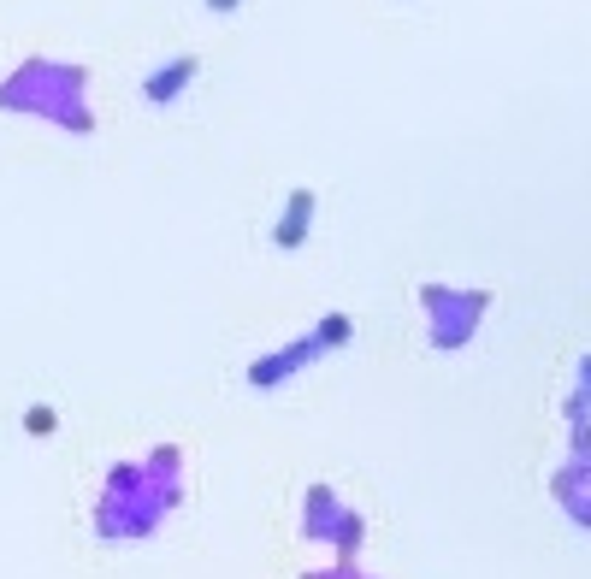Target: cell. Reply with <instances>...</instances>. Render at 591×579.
Returning a JSON list of instances; mask_svg holds the SVG:
<instances>
[{
  "label": "cell",
  "instance_id": "1",
  "mask_svg": "<svg viewBox=\"0 0 591 579\" xmlns=\"http://www.w3.org/2000/svg\"><path fill=\"white\" fill-rule=\"evenodd\" d=\"M196 71H201L196 54H172L154 77H142V101H148V107H172V101L196 83Z\"/></svg>",
  "mask_w": 591,
  "mask_h": 579
},
{
  "label": "cell",
  "instance_id": "2",
  "mask_svg": "<svg viewBox=\"0 0 591 579\" xmlns=\"http://www.w3.org/2000/svg\"><path fill=\"white\" fill-rule=\"evenodd\" d=\"M308 213H314V190H290V207H284L272 243H278V249H302V237H308Z\"/></svg>",
  "mask_w": 591,
  "mask_h": 579
},
{
  "label": "cell",
  "instance_id": "3",
  "mask_svg": "<svg viewBox=\"0 0 591 579\" xmlns=\"http://www.w3.org/2000/svg\"><path fill=\"white\" fill-rule=\"evenodd\" d=\"M314 343H320V349H337V343H349V320H343V314H331V320H320V331H314Z\"/></svg>",
  "mask_w": 591,
  "mask_h": 579
},
{
  "label": "cell",
  "instance_id": "4",
  "mask_svg": "<svg viewBox=\"0 0 591 579\" xmlns=\"http://www.w3.org/2000/svg\"><path fill=\"white\" fill-rule=\"evenodd\" d=\"M24 426H30V432H36V438H48V432H54V426H60V414H54V408H42V402H36V408H30V414H24Z\"/></svg>",
  "mask_w": 591,
  "mask_h": 579
},
{
  "label": "cell",
  "instance_id": "5",
  "mask_svg": "<svg viewBox=\"0 0 591 579\" xmlns=\"http://www.w3.org/2000/svg\"><path fill=\"white\" fill-rule=\"evenodd\" d=\"M207 6H213V12H237L243 0H207Z\"/></svg>",
  "mask_w": 591,
  "mask_h": 579
}]
</instances>
